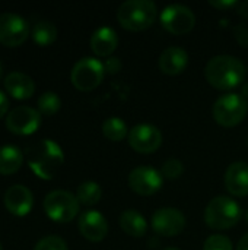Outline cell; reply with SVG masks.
Instances as JSON below:
<instances>
[{"label": "cell", "instance_id": "obj_31", "mask_svg": "<svg viewBox=\"0 0 248 250\" xmlns=\"http://www.w3.org/2000/svg\"><path fill=\"white\" fill-rule=\"evenodd\" d=\"M209 4L218 10H224V12H228V10H232L235 9L240 3L237 0H210Z\"/></svg>", "mask_w": 248, "mask_h": 250}, {"label": "cell", "instance_id": "obj_23", "mask_svg": "<svg viewBox=\"0 0 248 250\" xmlns=\"http://www.w3.org/2000/svg\"><path fill=\"white\" fill-rule=\"evenodd\" d=\"M32 38L41 47L50 45L57 38V28L48 21H39L32 28Z\"/></svg>", "mask_w": 248, "mask_h": 250}, {"label": "cell", "instance_id": "obj_9", "mask_svg": "<svg viewBox=\"0 0 248 250\" xmlns=\"http://www.w3.org/2000/svg\"><path fill=\"white\" fill-rule=\"evenodd\" d=\"M129 145L139 154H153L162 145L161 130L149 123H140L130 129L127 136Z\"/></svg>", "mask_w": 248, "mask_h": 250}, {"label": "cell", "instance_id": "obj_3", "mask_svg": "<svg viewBox=\"0 0 248 250\" xmlns=\"http://www.w3.org/2000/svg\"><path fill=\"white\" fill-rule=\"evenodd\" d=\"M156 4L151 0H127L117 10L118 23L132 32L151 28L156 19Z\"/></svg>", "mask_w": 248, "mask_h": 250}, {"label": "cell", "instance_id": "obj_12", "mask_svg": "<svg viewBox=\"0 0 248 250\" xmlns=\"http://www.w3.org/2000/svg\"><path fill=\"white\" fill-rule=\"evenodd\" d=\"M153 231L164 237L180 236L186 229V217L177 208H161L152 215Z\"/></svg>", "mask_w": 248, "mask_h": 250}, {"label": "cell", "instance_id": "obj_17", "mask_svg": "<svg viewBox=\"0 0 248 250\" xmlns=\"http://www.w3.org/2000/svg\"><path fill=\"white\" fill-rule=\"evenodd\" d=\"M189 66V53L181 47H168L159 56V69L162 73L177 76Z\"/></svg>", "mask_w": 248, "mask_h": 250}, {"label": "cell", "instance_id": "obj_35", "mask_svg": "<svg viewBox=\"0 0 248 250\" xmlns=\"http://www.w3.org/2000/svg\"><path fill=\"white\" fill-rule=\"evenodd\" d=\"M1 73H3V66H1V62H0V78H1Z\"/></svg>", "mask_w": 248, "mask_h": 250}, {"label": "cell", "instance_id": "obj_16", "mask_svg": "<svg viewBox=\"0 0 248 250\" xmlns=\"http://www.w3.org/2000/svg\"><path fill=\"white\" fill-rule=\"evenodd\" d=\"M225 188L237 198H244L248 195V164L244 161L232 163L225 171Z\"/></svg>", "mask_w": 248, "mask_h": 250}, {"label": "cell", "instance_id": "obj_27", "mask_svg": "<svg viewBox=\"0 0 248 250\" xmlns=\"http://www.w3.org/2000/svg\"><path fill=\"white\" fill-rule=\"evenodd\" d=\"M203 250H234L232 242L222 234H213L206 239Z\"/></svg>", "mask_w": 248, "mask_h": 250}, {"label": "cell", "instance_id": "obj_11", "mask_svg": "<svg viewBox=\"0 0 248 250\" xmlns=\"http://www.w3.org/2000/svg\"><path fill=\"white\" fill-rule=\"evenodd\" d=\"M29 35L28 22L16 13L0 15V42L6 47H18Z\"/></svg>", "mask_w": 248, "mask_h": 250}, {"label": "cell", "instance_id": "obj_26", "mask_svg": "<svg viewBox=\"0 0 248 250\" xmlns=\"http://www.w3.org/2000/svg\"><path fill=\"white\" fill-rule=\"evenodd\" d=\"M184 173V166L180 160L177 158H170L162 164L161 174L167 180H177L183 176Z\"/></svg>", "mask_w": 248, "mask_h": 250}, {"label": "cell", "instance_id": "obj_33", "mask_svg": "<svg viewBox=\"0 0 248 250\" xmlns=\"http://www.w3.org/2000/svg\"><path fill=\"white\" fill-rule=\"evenodd\" d=\"M237 250H248V234H246L244 237H241V240L238 242Z\"/></svg>", "mask_w": 248, "mask_h": 250}, {"label": "cell", "instance_id": "obj_36", "mask_svg": "<svg viewBox=\"0 0 248 250\" xmlns=\"http://www.w3.org/2000/svg\"><path fill=\"white\" fill-rule=\"evenodd\" d=\"M165 250H180L178 248H168V249H165Z\"/></svg>", "mask_w": 248, "mask_h": 250}, {"label": "cell", "instance_id": "obj_22", "mask_svg": "<svg viewBox=\"0 0 248 250\" xmlns=\"http://www.w3.org/2000/svg\"><path fill=\"white\" fill-rule=\"evenodd\" d=\"M129 127L120 117H108L102 123V133L111 142H121L129 136Z\"/></svg>", "mask_w": 248, "mask_h": 250}, {"label": "cell", "instance_id": "obj_32", "mask_svg": "<svg viewBox=\"0 0 248 250\" xmlns=\"http://www.w3.org/2000/svg\"><path fill=\"white\" fill-rule=\"evenodd\" d=\"M7 108H9V100H7V97L0 91V117H3V116L7 113Z\"/></svg>", "mask_w": 248, "mask_h": 250}, {"label": "cell", "instance_id": "obj_24", "mask_svg": "<svg viewBox=\"0 0 248 250\" xmlns=\"http://www.w3.org/2000/svg\"><path fill=\"white\" fill-rule=\"evenodd\" d=\"M76 198L79 204H83L85 207L96 205L102 198V189L95 182H85L77 188Z\"/></svg>", "mask_w": 248, "mask_h": 250}, {"label": "cell", "instance_id": "obj_8", "mask_svg": "<svg viewBox=\"0 0 248 250\" xmlns=\"http://www.w3.org/2000/svg\"><path fill=\"white\" fill-rule=\"evenodd\" d=\"M161 25L165 31L174 35L189 34L196 25L193 10L184 4H170L161 12Z\"/></svg>", "mask_w": 248, "mask_h": 250}, {"label": "cell", "instance_id": "obj_5", "mask_svg": "<svg viewBox=\"0 0 248 250\" xmlns=\"http://www.w3.org/2000/svg\"><path fill=\"white\" fill-rule=\"evenodd\" d=\"M248 103L241 94L228 92L221 95L212 108L213 119L222 127H234L247 116Z\"/></svg>", "mask_w": 248, "mask_h": 250}, {"label": "cell", "instance_id": "obj_14", "mask_svg": "<svg viewBox=\"0 0 248 250\" xmlns=\"http://www.w3.org/2000/svg\"><path fill=\"white\" fill-rule=\"evenodd\" d=\"M79 231L89 242H101L108 234L107 218L95 209H88L79 217Z\"/></svg>", "mask_w": 248, "mask_h": 250}, {"label": "cell", "instance_id": "obj_21", "mask_svg": "<svg viewBox=\"0 0 248 250\" xmlns=\"http://www.w3.org/2000/svg\"><path fill=\"white\" fill-rule=\"evenodd\" d=\"M23 163L22 152L13 146V145H6L0 148V174L3 176H10L15 174Z\"/></svg>", "mask_w": 248, "mask_h": 250}, {"label": "cell", "instance_id": "obj_2", "mask_svg": "<svg viewBox=\"0 0 248 250\" xmlns=\"http://www.w3.org/2000/svg\"><path fill=\"white\" fill-rule=\"evenodd\" d=\"M29 168L42 180H51L64 163V154L51 139L38 141L26 148Z\"/></svg>", "mask_w": 248, "mask_h": 250}, {"label": "cell", "instance_id": "obj_6", "mask_svg": "<svg viewBox=\"0 0 248 250\" xmlns=\"http://www.w3.org/2000/svg\"><path fill=\"white\" fill-rule=\"evenodd\" d=\"M44 211L56 223H70L79 214V201L67 190H53L44 199Z\"/></svg>", "mask_w": 248, "mask_h": 250}, {"label": "cell", "instance_id": "obj_29", "mask_svg": "<svg viewBox=\"0 0 248 250\" xmlns=\"http://www.w3.org/2000/svg\"><path fill=\"white\" fill-rule=\"evenodd\" d=\"M104 69H105V73L108 75H115L118 73L121 69H123V63L118 57H107V60L104 62Z\"/></svg>", "mask_w": 248, "mask_h": 250}, {"label": "cell", "instance_id": "obj_30", "mask_svg": "<svg viewBox=\"0 0 248 250\" xmlns=\"http://www.w3.org/2000/svg\"><path fill=\"white\" fill-rule=\"evenodd\" d=\"M235 40L241 47H248V28L244 23H240L234 28Z\"/></svg>", "mask_w": 248, "mask_h": 250}, {"label": "cell", "instance_id": "obj_39", "mask_svg": "<svg viewBox=\"0 0 248 250\" xmlns=\"http://www.w3.org/2000/svg\"><path fill=\"white\" fill-rule=\"evenodd\" d=\"M247 146H248V139H247Z\"/></svg>", "mask_w": 248, "mask_h": 250}, {"label": "cell", "instance_id": "obj_37", "mask_svg": "<svg viewBox=\"0 0 248 250\" xmlns=\"http://www.w3.org/2000/svg\"><path fill=\"white\" fill-rule=\"evenodd\" d=\"M246 218H247V223H248V211H247V215H246Z\"/></svg>", "mask_w": 248, "mask_h": 250}, {"label": "cell", "instance_id": "obj_18", "mask_svg": "<svg viewBox=\"0 0 248 250\" xmlns=\"http://www.w3.org/2000/svg\"><path fill=\"white\" fill-rule=\"evenodd\" d=\"M118 47V35L110 26L98 28L91 37V48L99 57H110Z\"/></svg>", "mask_w": 248, "mask_h": 250}, {"label": "cell", "instance_id": "obj_10", "mask_svg": "<svg viewBox=\"0 0 248 250\" xmlns=\"http://www.w3.org/2000/svg\"><path fill=\"white\" fill-rule=\"evenodd\" d=\"M164 177L156 168L142 166L130 171L129 188L140 196H152L161 190Z\"/></svg>", "mask_w": 248, "mask_h": 250}, {"label": "cell", "instance_id": "obj_7", "mask_svg": "<svg viewBox=\"0 0 248 250\" xmlns=\"http://www.w3.org/2000/svg\"><path fill=\"white\" fill-rule=\"evenodd\" d=\"M105 75L104 63L95 57H83L75 63L70 79L76 89L88 92L99 86Z\"/></svg>", "mask_w": 248, "mask_h": 250}, {"label": "cell", "instance_id": "obj_15", "mask_svg": "<svg viewBox=\"0 0 248 250\" xmlns=\"http://www.w3.org/2000/svg\"><path fill=\"white\" fill-rule=\"evenodd\" d=\"M32 205H34V196L31 190L22 185H15L9 188L4 193V207L10 214L16 217H23L29 214Z\"/></svg>", "mask_w": 248, "mask_h": 250}, {"label": "cell", "instance_id": "obj_38", "mask_svg": "<svg viewBox=\"0 0 248 250\" xmlns=\"http://www.w3.org/2000/svg\"><path fill=\"white\" fill-rule=\"evenodd\" d=\"M0 250H3V248H1V243H0Z\"/></svg>", "mask_w": 248, "mask_h": 250}, {"label": "cell", "instance_id": "obj_34", "mask_svg": "<svg viewBox=\"0 0 248 250\" xmlns=\"http://www.w3.org/2000/svg\"><path fill=\"white\" fill-rule=\"evenodd\" d=\"M241 95L248 101V81L247 82H244L243 86H241Z\"/></svg>", "mask_w": 248, "mask_h": 250}, {"label": "cell", "instance_id": "obj_28", "mask_svg": "<svg viewBox=\"0 0 248 250\" xmlns=\"http://www.w3.org/2000/svg\"><path fill=\"white\" fill-rule=\"evenodd\" d=\"M34 250H69V249H67L66 242H64L61 237H57V236H47V237L41 239V240L35 245Z\"/></svg>", "mask_w": 248, "mask_h": 250}, {"label": "cell", "instance_id": "obj_19", "mask_svg": "<svg viewBox=\"0 0 248 250\" xmlns=\"http://www.w3.org/2000/svg\"><path fill=\"white\" fill-rule=\"evenodd\" d=\"M6 91L16 100H28L35 91V83L31 76L22 72H10L4 78Z\"/></svg>", "mask_w": 248, "mask_h": 250}, {"label": "cell", "instance_id": "obj_20", "mask_svg": "<svg viewBox=\"0 0 248 250\" xmlns=\"http://www.w3.org/2000/svg\"><path fill=\"white\" fill-rule=\"evenodd\" d=\"M120 227L130 237H143L148 233V223L136 209H126L121 212Z\"/></svg>", "mask_w": 248, "mask_h": 250}, {"label": "cell", "instance_id": "obj_13", "mask_svg": "<svg viewBox=\"0 0 248 250\" xmlns=\"http://www.w3.org/2000/svg\"><path fill=\"white\" fill-rule=\"evenodd\" d=\"M41 125V113L28 105L13 108L6 117V127L15 135H31Z\"/></svg>", "mask_w": 248, "mask_h": 250}, {"label": "cell", "instance_id": "obj_25", "mask_svg": "<svg viewBox=\"0 0 248 250\" xmlns=\"http://www.w3.org/2000/svg\"><path fill=\"white\" fill-rule=\"evenodd\" d=\"M60 107H61V100L53 91H47V92L41 94L38 98V111L44 116L56 114L60 110Z\"/></svg>", "mask_w": 248, "mask_h": 250}, {"label": "cell", "instance_id": "obj_1", "mask_svg": "<svg viewBox=\"0 0 248 250\" xmlns=\"http://www.w3.org/2000/svg\"><path fill=\"white\" fill-rule=\"evenodd\" d=\"M246 64L238 57L229 54L213 56L205 67L206 81L219 91H229L240 86L246 81Z\"/></svg>", "mask_w": 248, "mask_h": 250}, {"label": "cell", "instance_id": "obj_4", "mask_svg": "<svg viewBox=\"0 0 248 250\" xmlns=\"http://www.w3.org/2000/svg\"><path fill=\"white\" fill-rule=\"evenodd\" d=\"M243 217V209L228 196H216L205 209V223L212 230H229L235 227Z\"/></svg>", "mask_w": 248, "mask_h": 250}]
</instances>
